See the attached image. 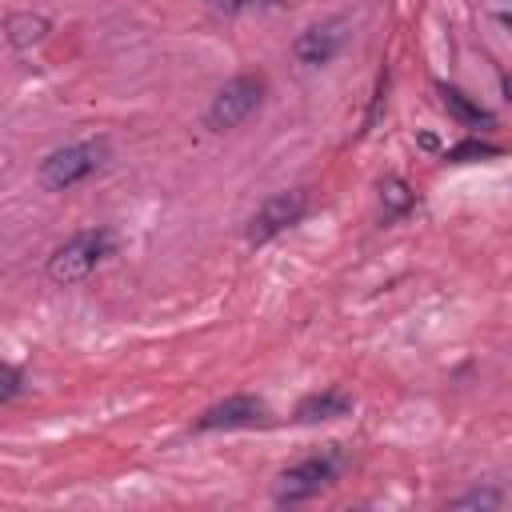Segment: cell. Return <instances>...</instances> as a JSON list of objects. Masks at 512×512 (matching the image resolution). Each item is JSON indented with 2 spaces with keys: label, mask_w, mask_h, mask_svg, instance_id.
Here are the masks:
<instances>
[{
  "label": "cell",
  "mask_w": 512,
  "mask_h": 512,
  "mask_svg": "<svg viewBox=\"0 0 512 512\" xmlns=\"http://www.w3.org/2000/svg\"><path fill=\"white\" fill-rule=\"evenodd\" d=\"M112 244L116 236L108 228H88L80 236H72L68 244H60L52 256H48V276L56 284H76L84 276H92L108 256H112Z\"/></svg>",
  "instance_id": "cell-1"
},
{
  "label": "cell",
  "mask_w": 512,
  "mask_h": 512,
  "mask_svg": "<svg viewBox=\"0 0 512 512\" xmlns=\"http://www.w3.org/2000/svg\"><path fill=\"white\" fill-rule=\"evenodd\" d=\"M260 100H264V76H260V72H240V76H232V80L212 96L204 120H208L212 132H228V128H236V124H244V120L260 108Z\"/></svg>",
  "instance_id": "cell-2"
},
{
  "label": "cell",
  "mask_w": 512,
  "mask_h": 512,
  "mask_svg": "<svg viewBox=\"0 0 512 512\" xmlns=\"http://www.w3.org/2000/svg\"><path fill=\"white\" fill-rule=\"evenodd\" d=\"M344 472V456L336 448H324L300 464H292L280 484H276V504H300V500H312L320 488H328L336 476Z\"/></svg>",
  "instance_id": "cell-3"
},
{
  "label": "cell",
  "mask_w": 512,
  "mask_h": 512,
  "mask_svg": "<svg viewBox=\"0 0 512 512\" xmlns=\"http://www.w3.org/2000/svg\"><path fill=\"white\" fill-rule=\"evenodd\" d=\"M104 156H108V144H104V140H80V144H68V148L52 152V156L40 164V180H44V188L64 192V188L88 180V176L104 164Z\"/></svg>",
  "instance_id": "cell-4"
},
{
  "label": "cell",
  "mask_w": 512,
  "mask_h": 512,
  "mask_svg": "<svg viewBox=\"0 0 512 512\" xmlns=\"http://www.w3.org/2000/svg\"><path fill=\"white\" fill-rule=\"evenodd\" d=\"M304 208H308V196L304 192H276V196H268L260 208H256V216L248 220V244H268L272 236H280L284 228H292L300 216H304Z\"/></svg>",
  "instance_id": "cell-5"
},
{
  "label": "cell",
  "mask_w": 512,
  "mask_h": 512,
  "mask_svg": "<svg viewBox=\"0 0 512 512\" xmlns=\"http://www.w3.org/2000/svg\"><path fill=\"white\" fill-rule=\"evenodd\" d=\"M268 420V404L256 396H228L220 404H212L200 420L196 432H212V428H256Z\"/></svg>",
  "instance_id": "cell-6"
},
{
  "label": "cell",
  "mask_w": 512,
  "mask_h": 512,
  "mask_svg": "<svg viewBox=\"0 0 512 512\" xmlns=\"http://www.w3.org/2000/svg\"><path fill=\"white\" fill-rule=\"evenodd\" d=\"M340 44H344V24L340 20H328V24H316V28L300 32L296 44H292V52H296L300 64L320 68V64H328L340 52Z\"/></svg>",
  "instance_id": "cell-7"
},
{
  "label": "cell",
  "mask_w": 512,
  "mask_h": 512,
  "mask_svg": "<svg viewBox=\"0 0 512 512\" xmlns=\"http://www.w3.org/2000/svg\"><path fill=\"white\" fill-rule=\"evenodd\" d=\"M348 412H352V396L328 388V392L304 396L300 408H296V420H300V424H316V420H336V416H348Z\"/></svg>",
  "instance_id": "cell-8"
},
{
  "label": "cell",
  "mask_w": 512,
  "mask_h": 512,
  "mask_svg": "<svg viewBox=\"0 0 512 512\" xmlns=\"http://www.w3.org/2000/svg\"><path fill=\"white\" fill-rule=\"evenodd\" d=\"M4 32H8V40H12L16 48H28V44L44 40V32H48V20H44V16H32V12H16V16H8Z\"/></svg>",
  "instance_id": "cell-9"
},
{
  "label": "cell",
  "mask_w": 512,
  "mask_h": 512,
  "mask_svg": "<svg viewBox=\"0 0 512 512\" xmlns=\"http://www.w3.org/2000/svg\"><path fill=\"white\" fill-rule=\"evenodd\" d=\"M440 100H444V108H448L456 120H464V124H492V112H488V108H480V104H472L460 88L440 84Z\"/></svg>",
  "instance_id": "cell-10"
},
{
  "label": "cell",
  "mask_w": 512,
  "mask_h": 512,
  "mask_svg": "<svg viewBox=\"0 0 512 512\" xmlns=\"http://www.w3.org/2000/svg\"><path fill=\"white\" fill-rule=\"evenodd\" d=\"M380 208H384L388 220L400 216V212H408V208H412V192H408V184L396 180V176H388V180L380 184Z\"/></svg>",
  "instance_id": "cell-11"
},
{
  "label": "cell",
  "mask_w": 512,
  "mask_h": 512,
  "mask_svg": "<svg viewBox=\"0 0 512 512\" xmlns=\"http://www.w3.org/2000/svg\"><path fill=\"white\" fill-rule=\"evenodd\" d=\"M500 148L496 144H484V140H464V144H456V148H448L444 152V160H480V156H496Z\"/></svg>",
  "instance_id": "cell-12"
},
{
  "label": "cell",
  "mask_w": 512,
  "mask_h": 512,
  "mask_svg": "<svg viewBox=\"0 0 512 512\" xmlns=\"http://www.w3.org/2000/svg\"><path fill=\"white\" fill-rule=\"evenodd\" d=\"M496 504H500V492H468L452 500V508H496Z\"/></svg>",
  "instance_id": "cell-13"
},
{
  "label": "cell",
  "mask_w": 512,
  "mask_h": 512,
  "mask_svg": "<svg viewBox=\"0 0 512 512\" xmlns=\"http://www.w3.org/2000/svg\"><path fill=\"white\" fill-rule=\"evenodd\" d=\"M20 392V372L16 368H8V364H0V404L4 400H12Z\"/></svg>",
  "instance_id": "cell-14"
},
{
  "label": "cell",
  "mask_w": 512,
  "mask_h": 512,
  "mask_svg": "<svg viewBox=\"0 0 512 512\" xmlns=\"http://www.w3.org/2000/svg\"><path fill=\"white\" fill-rule=\"evenodd\" d=\"M256 4H264V0H212V8H216V12H224V16H236V12L256 8Z\"/></svg>",
  "instance_id": "cell-15"
}]
</instances>
